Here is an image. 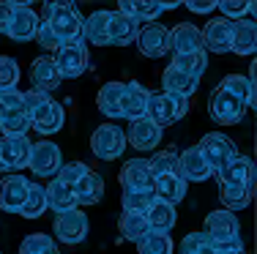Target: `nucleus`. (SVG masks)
Masks as SVG:
<instances>
[{"label":"nucleus","instance_id":"473e14b6","mask_svg":"<svg viewBox=\"0 0 257 254\" xmlns=\"http://www.w3.org/2000/svg\"><path fill=\"white\" fill-rule=\"evenodd\" d=\"M107 22H109V11H93L82 25V41L104 47L107 44Z\"/></svg>","mask_w":257,"mask_h":254},{"label":"nucleus","instance_id":"f3484780","mask_svg":"<svg viewBox=\"0 0 257 254\" xmlns=\"http://www.w3.org/2000/svg\"><path fill=\"white\" fill-rule=\"evenodd\" d=\"M126 142L132 145V148H137L140 153L154 150V148H159V142H162V129H159L156 123H151L148 118L132 120V126H128V131H126Z\"/></svg>","mask_w":257,"mask_h":254},{"label":"nucleus","instance_id":"72a5a7b5","mask_svg":"<svg viewBox=\"0 0 257 254\" xmlns=\"http://www.w3.org/2000/svg\"><path fill=\"white\" fill-rule=\"evenodd\" d=\"M118 229H120V238L132 240V243L143 240L145 235L151 232L145 213H126V210H123V216H120V221H118Z\"/></svg>","mask_w":257,"mask_h":254},{"label":"nucleus","instance_id":"c03bdc74","mask_svg":"<svg viewBox=\"0 0 257 254\" xmlns=\"http://www.w3.org/2000/svg\"><path fill=\"white\" fill-rule=\"evenodd\" d=\"M88 169H90V167L85 164V161H71V164H60V169H58V175H55V178H58L63 186L74 189L79 180H82V175L88 172Z\"/></svg>","mask_w":257,"mask_h":254},{"label":"nucleus","instance_id":"393cba45","mask_svg":"<svg viewBox=\"0 0 257 254\" xmlns=\"http://www.w3.org/2000/svg\"><path fill=\"white\" fill-rule=\"evenodd\" d=\"M254 71H257V66L252 63L249 77H243V74H230V77H224V80L219 82V88L227 90V93H232V96H238L243 104L254 110Z\"/></svg>","mask_w":257,"mask_h":254},{"label":"nucleus","instance_id":"ddd939ff","mask_svg":"<svg viewBox=\"0 0 257 254\" xmlns=\"http://www.w3.org/2000/svg\"><path fill=\"white\" fill-rule=\"evenodd\" d=\"M120 186L123 191H154V172L148 159H128L120 169Z\"/></svg>","mask_w":257,"mask_h":254},{"label":"nucleus","instance_id":"79ce46f5","mask_svg":"<svg viewBox=\"0 0 257 254\" xmlns=\"http://www.w3.org/2000/svg\"><path fill=\"white\" fill-rule=\"evenodd\" d=\"M148 167L154 175H164V172H178V153L173 148L159 150L154 159H148Z\"/></svg>","mask_w":257,"mask_h":254},{"label":"nucleus","instance_id":"aec40b11","mask_svg":"<svg viewBox=\"0 0 257 254\" xmlns=\"http://www.w3.org/2000/svg\"><path fill=\"white\" fill-rule=\"evenodd\" d=\"M183 3H159V0H148V3H140V0H123L120 3V14L132 17L140 25H148V22H156V17H162L167 9H178Z\"/></svg>","mask_w":257,"mask_h":254},{"label":"nucleus","instance_id":"603ef678","mask_svg":"<svg viewBox=\"0 0 257 254\" xmlns=\"http://www.w3.org/2000/svg\"><path fill=\"white\" fill-rule=\"evenodd\" d=\"M186 9L194 11V14H211V11L216 9V3H213V0H208V3H197V0H194V3H186Z\"/></svg>","mask_w":257,"mask_h":254},{"label":"nucleus","instance_id":"a18cd8bd","mask_svg":"<svg viewBox=\"0 0 257 254\" xmlns=\"http://www.w3.org/2000/svg\"><path fill=\"white\" fill-rule=\"evenodd\" d=\"M55 246V240L44 232H33L20 243V254H47Z\"/></svg>","mask_w":257,"mask_h":254},{"label":"nucleus","instance_id":"ea45409f","mask_svg":"<svg viewBox=\"0 0 257 254\" xmlns=\"http://www.w3.org/2000/svg\"><path fill=\"white\" fill-rule=\"evenodd\" d=\"M178 249H181V254H216V249L211 246V240L205 238L203 229L183 235V240H181Z\"/></svg>","mask_w":257,"mask_h":254},{"label":"nucleus","instance_id":"37998d69","mask_svg":"<svg viewBox=\"0 0 257 254\" xmlns=\"http://www.w3.org/2000/svg\"><path fill=\"white\" fill-rule=\"evenodd\" d=\"M154 199V191H123V210L126 213H145Z\"/></svg>","mask_w":257,"mask_h":254},{"label":"nucleus","instance_id":"de8ad7c7","mask_svg":"<svg viewBox=\"0 0 257 254\" xmlns=\"http://www.w3.org/2000/svg\"><path fill=\"white\" fill-rule=\"evenodd\" d=\"M22 110V90L17 88H0V115Z\"/></svg>","mask_w":257,"mask_h":254},{"label":"nucleus","instance_id":"1a4fd4ad","mask_svg":"<svg viewBox=\"0 0 257 254\" xmlns=\"http://www.w3.org/2000/svg\"><path fill=\"white\" fill-rule=\"evenodd\" d=\"M137 47L145 58H164L170 52V28L159 25V22L140 25Z\"/></svg>","mask_w":257,"mask_h":254},{"label":"nucleus","instance_id":"c9c22d12","mask_svg":"<svg viewBox=\"0 0 257 254\" xmlns=\"http://www.w3.org/2000/svg\"><path fill=\"white\" fill-rule=\"evenodd\" d=\"M44 210H47L44 186H39V183H33V180H30V183H28V194H25V202H22V208H20V216H25V219H39Z\"/></svg>","mask_w":257,"mask_h":254},{"label":"nucleus","instance_id":"20e7f679","mask_svg":"<svg viewBox=\"0 0 257 254\" xmlns=\"http://www.w3.org/2000/svg\"><path fill=\"white\" fill-rule=\"evenodd\" d=\"M55 66H58L60 77H69V80H77L79 74H85L90 63V55H88V44L85 41H71V44H60L58 52H55Z\"/></svg>","mask_w":257,"mask_h":254},{"label":"nucleus","instance_id":"423d86ee","mask_svg":"<svg viewBox=\"0 0 257 254\" xmlns=\"http://www.w3.org/2000/svg\"><path fill=\"white\" fill-rule=\"evenodd\" d=\"M60 164H63V156H60V148L52 140H39L30 145L28 167L33 169V175H39V178H55Z\"/></svg>","mask_w":257,"mask_h":254},{"label":"nucleus","instance_id":"5fc2aeb1","mask_svg":"<svg viewBox=\"0 0 257 254\" xmlns=\"http://www.w3.org/2000/svg\"><path fill=\"white\" fill-rule=\"evenodd\" d=\"M47 254H60V251H58V246H52V249H50V251H47Z\"/></svg>","mask_w":257,"mask_h":254},{"label":"nucleus","instance_id":"9b49d317","mask_svg":"<svg viewBox=\"0 0 257 254\" xmlns=\"http://www.w3.org/2000/svg\"><path fill=\"white\" fill-rule=\"evenodd\" d=\"M55 235H58L60 243L66 246H77L88 238V216L82 210H69V213H60L55 219Z\"/></svg>","mask_w":257,"mask_h":254},{"label":"nucleus","instance_id":"f03ea898","mask_svg":"<svg viewBox=\"0 0 257 254\" xmlns=\"http://www.w3.org/2000/svg\"><path fill=\"white\" fill-rule=\"evenodd\" d=\"M205 238L211 240V246L216 251L222 249H238V246H243L241 240V221L235 219V213H230V210L219 208V210H211V213L205 216Z\"/></svg>","mask_w":257,"mask_h":254},{"label":"nucleus","instance_id":"4468645a","mask_svg":"<svg viewBox=\"0 0 257 254\" xmlns=\"http://www.w3.org/2000/svg\"><path fill=\"white\" fill-rule=\"evenodd\" d=\"M28 178H22L20 172H9L3 180H0V210L6 213H20L22 202H25L28 194Z\"/></svg>","mask_w":257,"mask_h":254},{"label":"nucleus","instance_id":"4be33fe9","mask_svg":"<svg viewBox=\"0 0 257 254\" xmlns=\"http://www.w3.org/2000/svg\"><path fill=\"white\" fill-rule=\"evenodd\" d=\"M178 175L183 180H208L213 175L211 164L205 161V156L200 153V148L194 145V148H186L183 153L178 156Z\"/></svg>","mask_w":257,"mask_h":254},{"label":"nucleus","instance_id":"a211bd4d","mask_svg":"<svg viewBox=\"0 0 257 254\" xmlns=\"http://www.w3.org/2000/svg\"><path fill=\"white\" fill-rule=\"evenodd\" d=\"M30 82H33V88L41 90V93H52V90L63 82V77H60L58 66H55V60L50 55H41L30 63Z\"/></svg>","mask_w":257,"mask_h":254},{"label":"nucleus","instance_id":"09e8293b","mask_svg":"<svg viewBox=\"0 0 257 254\" xmlns=\"http://www.w3.org/2000/svg\"><path fill=\"white\" fill-rule=\"evenodd\" d=\"M36 41H39V44L44 47V50H52V52H58V47H60V44H58V39L52 36V30L47 28L44 22H41L39 30H36Z\"/></svg>","mask_w":257,"mask_h":254},{"label":"nucleus","instance_id":"e433bc0d","mask_svg":"<svg viewBox=\"0 0 257 254\" xmlns=\"http://www.w3.org/2000/svg\"><path fill=\"white\" fill-rule=\"evenodd\" d=\"M28 129H30V118L25 115V110L0 115V131H3V137H28Z\"/></svg>","mask_w":257,"mask_h":254},{"label":"nucleus","instance_id":"b1692460","mask_svg":"<svg viewBox=\"0 0 257 254\" xmlns=\"http://www.w3.org/2000/svg\"><path fill=\"white\" fill-rule=\"evenodd\" d=\"M154 197L162 202H181L186 197V180L178 172H164V175H154Z\"/></svg>","mask_w":257,"mask_h":254},{"label":"nucleus","instance_id":"c85d7f7f","mask_svg":"<svg viewBox=\"0 0 257 254\" xmlns=\"http://www.w3.org/2000/svg\"><path fill=\"white\" fill-rule=\"evenodd\" d=\"M197 82L194 77L183 74V71L167 66V71L162 74V85H164V93H173V96H183V99H192V93L197 90Z\"/></svg>","mask_w":257,"mask_h":254},{"label":"nucleus","instance_id":"0eeeda50","mask_svg":"<svg viewBox=\"0 0 257 254\" xmlns=\"http://www.w3.org/2000/svg\"><path fill=\"white\" fill-rule=\"evenodd\" d=\"M197 148H200V153L205 156V161L211 164L213 172L222 169L230 159H235V156H238L235 142H232L227 134H222V131H211V134H205L203 140H200Z\"/></svg>","mask_w":257,"mask_h":254},{"label":"nucleus","instance_id":"864d4df0","mask_svg":"<svg viewBox=\"0 0 257 254\" xmlns=\"http://www.w3.org/2000/svg\"><path fill=\"white\" fill-rule=\"evenodd\" d=\"M216 254H246V251H243V246H238V249H222V251H216Z\"/></svg>","mask_w":257,"mask_h":254},{"label":"nucleus","instance_id":"2eb2a0df","mask_svg":"<svg viewBox=\"0 0 257 254\" xmlns=\"http://www.w3.org/2000/svg\"><path fill=\"white\" fill-rule=\"evenodd\" d=\"M189 52H205L203 33L192 22H181L170 30V55H189Z\"/></svg>","mask_w":257,"mask_h":254},{"label":"nucleus","instance_id":"f257e3e1","mask_svg":"<svg viewBox=\"0 0 257 254\" xmlns=\"http://www.w3.org/2000/svg\"><path fill=\"white\" fill-rule=\"evenodd\" d=\"M44 25L52 30L58 44H71V41H82V25L85 17L79 14L74 3H47L44 6Z\"/></svg>","mask_w":257,"mask_h":254},{"label":"nucleus","instance_id":"a878e982","mask_svg":"<svg viewBox=\"0 0 257 254\" xmlns=\"http://www.w3.org/2000/svg\"><path fill=\"white\" fill-rule=\"evenodd\" d=\"M44 197H47V210H55V213H69V210H77V197H74V189L63 186L58 178L50 180V186L44 189Z\"/></svg>","mask_w":257,"mask_h":254},{"label":"nucleus","instance_id":"6e6d98bb","mask_svg":"<svg viewBox=\"0 0 257 254\" xmlns=\"http://www.w3.org/2000/svg\"><path fill=\"white\" fill-rule=\"evenodd\" d=\"M0 254H3V251H0Z\"/></svg>","mask_w":257,"mask_h":254},{"label":"nucleus","instance_id":"7ed1b4c3","mask_svg":"<svg viewBox=\"0 0 257 254\" xmlns=\"http://www.w3.org/2000/svg\"><path fill=\"white\" fill-rule=\"evenodd\" d=\"M186 112H189V99H183V96H173V93H164V90H151L148 93L145 118L151 123H156L162 131L167 126H173L175 120H181Z\"/></svg>","mask_w":257,"mask_h":254},{"label":"nucleus","instance_id":"58836bf2","mask_svg":"<svg viewBox=\"0 0 257 254\" xmlns=\"http://www.w3.org/2000/svg\"><path fill=\"white\" fill-rule=\"evenodd\" d=\"M6 145H9V153H11V164L14 169H22L28 167V159H30V142L28 137H3Z\"/></svg>","mask_w":257,"mask_h":254},{"label":"nucleus","instance_id":"5701e85b","mask_svg":"<svg viewBox=\"0 0 257 254\" xmlns=\"http://www.w3.org/2000/svg\"><path fill=\"white\" fill-rule=\"evenodd\" d=\"M148 93H151V90L145 88L143 82H137V80L126 82V90H123V107H120V118H126L128 123H132V120L145 118V104H148Z\"/></svg>","mask_w":257,"mask_h":254},{"label":"nucleus","instance_id":"39448f33","mask_svg":"<svg viewBox=\"0 0 257 254\" xmlns=\"http://www.w3.org/2000/svg\"><path fill=\"white\" fill-rule=\"evenodd\" d=\"M90 150L104 161L120 159L123 150H126V131H120L118 126H112V123L99 126V129L93 131V137H90Z\"/></svg>","mask_w":257,"mask_h":254},{"label":"nucleus","instance_id":"cd10ccee","mask_svg":"<svg viewBox=\"0 0 257 254\" xmlns=\"http://www.w3.org/2000/svg\"><path fill=\"white\" fill-rule=\"evenodd\" d=\"M74 197H77V205H96L104 197L101 175L93 172V169H88V172L82 175V180L74 186Z\"/></svg>","mask_w":257,"mask_h":254},{"label":"nucleus","instance_id":"c756f323","mask_svg":"<svg viewBox=\"0 0 257 254\" xmlns=\"http://www.w3.org/2000/svg\"><path fill=\"white\" fill-rule=\"evenodd\" d=\"M254 47H257L254 20H238V22H232V52H238V55H252Z\"/></svg>","mask_w":257,"mask_h":254},{"label":"nucleus","instance_id":"9d476101","mask_svg":"<svg viewBox=\"0 0 257 254\" xmlns=\"http://www.w3.org/2000/svg\"><path fill=\"white\" fill-rule=\"evenodd\" d=\"M246 112V104H243L238 96L227 93V90L216 88L211 96V118L222 126H230V123H238Z\"/></svg>","mask_w":257,"mask_h":254},{"label":"nucleus","instance_id":"8fccbe9b","mask_svg":"<svg viewBox=\"0 0 257 254\" xmlns=\"http://www.w3.org/2000/svg\"><path fill=\"white\" fill-rule=\"evenodd\" d=\"M14 164H11V153H9V145L0 137V172H11Z\"/></svg>","mask_w":257,"mask_h":254},{"label":"nucleus","instance_id":"6e6552de","mask_svg":"<svg viewBox=\"0 0 257 254\" xmlns=\"http://www.w3.org/2000/svg\"><path fill=\"white\" fill-rule=\"evenodd\" d=\"M30 118V126H33L36 131H39L41 137H52L55 131H60L63 129V123H66V112H63V107L58 104V101L52 99H47L44 104H39L33 112L28 115Z\"/></svg>","mask_w":257,"mask_h":254},{"label":"nucleus","instance_id":"49530a36","mask_svg":"<svg viewBox=\"0 0 257 254\" xmlns=\"http://www.w3.org/2000/svg\"><path fill=\"white\" fill-rule=\"evenodd\" d=\"M20 82V66L9 55H0V88H17Z\"/></svg>","mask_w":257,"mask_h":254},{"label":"nucleus","instance_id":"f8f14e48","mask_svg":"<svg viewBox=\"0 0 257 254\" xmlns=\"http://www.w3.org/2000/svg\"><path fill=\"white\" fill-rule=\"evenodd\" d=\"M39 25H41V17L28 3H14V14H11V22H9L6 33L14 41H30V39H36Z\"/></svg>","mask_w":257,"mask_h":254},{"label":"nucleus","instance_id":"a19ab883","mask_svg":"<svg viewBox=\"0 0 257 254\" xmlns=\"http://www.w3.org/2000/svg\"><path fill=\"white\" fill-rule=\"evenodd\" d=\"M216 9L230 22L246 20V14H254V3H246V0H222V3H216Z\"/></svg>","mask_w":257,"mask_h":254},{"label":"nucleus","instance_id":"bb28decb","mask_svg":"<svg viewBox=\"0 0 257 254\" xmlns=\"http://www.w3.org/2000/svg\"><path fill=\"white\" fill-rule=\"evenodd\" d=\"M145 219H148V227L151 232H162V235H170V229L175 227L178 216H175V205L170 202H162V199H154L151 208L145 210Z\"/></svg>","mask_w":257,"mask_h":254},{"label":"nucleus","instance_id":"dca6fc26","mask_svg":"<svg viewBox=\"0 0 257 254\" xmlns=\"http://www.w3.org/2000/svg\"><path fill=\"white\" fill-rule=\"evenodd\" d=\"M213 175L219 178V183H241L254 194V164H252V159H246V156L230 159L227 164H224L222 169H216Z\"/></svg>","mask_w":257,"mask_h":254},{"label":"nucleus","instance_id":"4c0bfd02","mask_svg":"<svg viewBox=\"0 0 257 254\" xmlns=\"http://www.w3.org/2000/svg\"><path fill=\"white\" fill-rule=\"evenodd\" d=\"M137 251L140 254H173V240H170V235L148 232L143 240H137Z\"/></svg>","mask_w":257,"mask_h":254},{"label":"nucleus","instance_id":"f704fd0d","mask_svg":"<svg viewBox=\"0 0 257 254\" xmlns=\"http://www.w3.org/2000/svg\"><path fill=\"white\" fill-rule=\"evenodd\" d=\"M173 69L183 71V74L194 77V80H200V77L205 74L208 69V55L205 52H189V55H173Z\"/></svg>","mask_w":257,"mask_h":254},{"label":"nucleus","instance_id":"412c9836","mask_svg":"<svg viewBox=\"0 0 257 254\" xmlns=\"http://www.w3.org/2000/svg\"><path fill=\"white\" fill-rule=\"evenodd\" d=\"M203 33V50L211 52H230L232 50V22L230 20H211L200 30Z\"/></svg>","mask_w":257,"mask_h":254},{"label":"nucleus","instance_id":"6ab92c4d","mask_svg":"<svg viewBox=\"0 0 257 254\" xmlns=\"http://www.w3.org/2000/svg\"><path fill=\"white\" fill-rule=\"evenodd\" d=\"M137 33H140V22H134L132 17L120 14V11H109V22H107V44L128 47L132 41H137Z\"/></svg>","mask_w":257,"mask_h":254},{"label":"nucleus","instance_id":"3c124183","mask_svg":"<svg viewBox=\"0 0 257 254\" xmlns=\"http://www.w3.org/2000/svg\"><path fill=\"white\" fill-rule=\"evenodd\" d=\"M11 14H14V3H0V33H6V30H9Z\"/></svg>","mask_w":257,"mask_h":254},{"label":"nucleus","instance_id":"2f4dec72","mask_svg":"<svg viewBox=\"0 0 257 254\" xmlns=\"http://www.w3.org/2000/svg\"><path fill=\"white\" fill-rule=\"evenodd\" d=\"M252 191L241 183H219V199H222V208L235 213V210H243L249 202H252Z\"/></svg>","mask_w":257,"mask_h":254},{"label":"nucleus","instance_id":"7c9ffc66","mask_svg":"<svg viewBox=\"0 0 257 254\" xmlns=\"http://www.w3.org/2000/svg\"><path fill=\"white\" fill-rule=\"evenodd\" d=\"M123 90L126 82H107L99 90V110L107 115V118H120V107H123Z\"/></svg>","mask_w":257,"mask_h":254}]
</instances>
